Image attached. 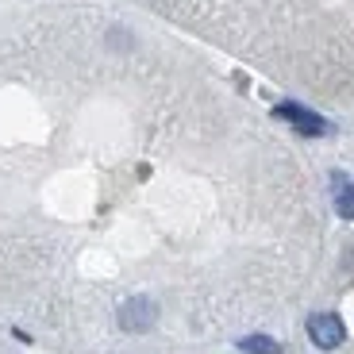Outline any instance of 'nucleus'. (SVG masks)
<instances>
[{
  "mask_svg": "<svg viewBox=\"0 0 354 354\" xmlns=\"http://www.w3.org/2000/svg\"><path fill=\"white\" fill-rule=\"evenodd\" d=\"M154 319H158V304L151 301V297H127L124 304H120V328L124 331H151Z\"/></svg>",
  "mask_w": 354,
  "mask_h": 354,
  "instance_id": "nucleus-1",
  "label": "nucleus"
},
{
  "mask_svg": "<svg viewBox=\"0 0 354 354\" xmlns=\"http://www.w3.org/2000/svg\"><path fill=\"white\" fill-rule=\"evenodd\" d=\"M239 351L243 354H281V343L270 335H247V339H239Z\"/></svg>",
  "mask_w": 354,
  "mask_h": 354,
  "instance_id": "nucleus-5",
  "label": "nucleus"
},
{
  "mask_svg": "<svg viewBox=\"0 0 354 354\" xmlns=\"http://www.w3.org/2000/svg\"><path fill=\"white\" fill-rule=\"evenodd\" d=\"M331 189H335V212L343 220H354V181L346 174H335L331 177Z\"/></svg>",
  "mask_w": 354,
  "mask_h": 354,
  "instance_id": "nucleus-4",
  "label": "nucleus"
},
{
  "mask_svg": "<svg viewBox=\"0 0 354 354\" xmlns=\"http://www.w3.org/2000/svg\"><path fill=\"white\" fill-rule=\"evenodd\" d=\"M274 115L285 120V124H292L297 131H304V135H324L328 131V120L316 115V112H308V108H301V104H277Z\"/></svg>",
  "mask_w": 354,
  "mask_h": 354,
  "instance_id": "nucleus-3",
  "label": "nucleus"
},
{
  "mask_svg": "<svg viewBox=\"0 0 354 354\" xmlns=\"http://www.w3.org/2000/svg\"><path fill=\"white\" fill-rule=\"evenodd\" d=\"M308 339L319 346V351H335V346L346 339L343 319H339L335 312H316V316L308 319Z\"/></svg>",
  "mask_w": 354,
  "mask_h": 354,
  "instance_id": "nucleus-2",
  "label": "nucleus"
}]
</instances>
